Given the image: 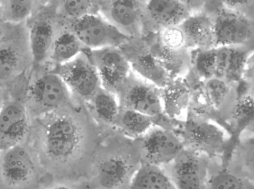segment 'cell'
I'll use <instances>...</instances> for the list:
<instances>
[{"label":"cell","instance_id":"obj_30","mask_svg":"<svg viewBox=\"0 0 254 189\" xmlns=\"http://www.w3.org/2000/svg\"><path fill=\"white\" fill-rule=\"evenodd\" d=\"M195 68L198 76L206 80L215 77V49L206 48L196 55Z\"/></svg>","mask_w":254,"mask_h":189},{"label":"cell","instance_id":"obj_18","mask_svg":"<svg viewBox=\"0 0 254 189\" xmlns=\"http://www.w3.org/2000/svg\"><path fill=\"white\" fill-rule=\"evenodd\" d=\"M84 104L100 129L114 128L121 109L116 94L101 87Z\"/></svg>","mask_w":254,"mask_h":189},{"label":"cell","instance_id":"obj_5","mask_svg":"<svg viewBox=\"0 0 254 189\" xmlns=\"http://www.w3.org/2000/svg\"><path fill=\"white\" fill-rule=\"evenodd\" d=\"M32 67L25 24L8 25L0 40V86L7 90L26 78Z\"/></svg>","mask_w":254,"mask_h":189},{"label":"cell","instance_id":"obj_17","mask_svg":"<svg viewBox=\"0 0 254 189\" xmlns=\"http://www.w3.org/2000/svg\"><path fill=\"white\" fill-rule=\"evenodd\" d=\"M202 189H254V180L229 163L210 158L206 178Z\"/></svg>","mask_w":254,"mask_h":189},{"label":"cell","instance_id":"obj_12","mask_svg":"<svg viewBox=\"0 0 254 189\" xmlns=\"http://www.w3.org/2000/svg\"><path fill=\"white\" fill-rule=\"evenodd\" d=\"M85 50L97 71L102 87L117 94L131 74L130 62L118 47Z\"/></svg>","mask_w":254,"mask_h":189},{"label":"cell","instance_id":"obj_27","mask_svg":"<svg viewBox=\"0 0 254 189\" xmlns=\"http://www.w3.org/2000/svg\"><path fill=\"white\" fill-rule=\"evenodd\" d=\"M204 92L207 98L216 112L219 125L226 112L234 99L230 98V88L225 80L213 77L206 80Z\"/></svg>","mask_w":254,"mask_h":189},{"label":"cell","instance_id":"obj_26","mask_svg":"<svg viewBox=\"0 0 254 189\" xmlns=\"http://www.w3.org/2000/svg\"><path fill=\"white\" fill-rule=\"evenodd\" d=\"M129 189L176 188L160 167L141 164L133 178Z\"/></svg>","mask_w":254,"mask_h":189},{"label":"cell","instance_id":"obj_8","mask_svg":"<svg viewBox=\"0 0 254 189\" xmlns=\"http://www.w3.org/2000/svg\"><path fill=\"white\" fill-rule=\"evenodd\" d=\"M70 30L88 50L119 47L129 38L99 12L72 21Z\"/></svg>","mask_w":254,"mask_h":189},{"label":"cell","instance_id":"obj_22","mask_svg":"<svg viewBox=\"0 0 254 189\" xmlns=\"http://www.w3.org/2000/svg\"><path fill=\"white\" fill-rule=\"evenodd\" d=\"M131 66L144 79L159 89L170 82L171 75L162 61L149 52L138 55Z\"/></svg>","mask_w":254,"mask_h":189},{"label":"cell","instance_id":"obj_16","mask_svg":"<svg viewBox=\"0 0 254 189\" xmlns=\"http://www.w3.org/2000/svg\"><path fill=\"white\" fill-rule=\"evenodd\" d=\"M99 12L128 38L138 35L140 10L138 1L116 0L100 1Z\"/></svg>","mask_w":254,"mask_h":189},{"label":"cell","instance_id":"obj_9","mask_svg":"<svg viewBox=\"0 0 254 189\" xmlns=\"http://www.w3.org/2000/svg\"><path fill=\"white\" fill-rule=\"evenodd\" d=\"M31 125L23 98L8 94L0 110V152L27 142Z\"/></svg>","mask_w":254,"mask_h":189},{"label":"cell","instance_id":"obj_10","mask_svg":"<svg viewBox=\"0 0 254 189\" xmlns=\"http://www.w3.org/2000/svg\"><path fill=\"white\" fill-rule=\"evenodd\" d=\"M209 158L184 148L171 161L160 167L176 189H202Z\"/></svg>","mask_w":254,"mask_h":189},{"label":"cell","instance_id":"obj_2","mask_svg":"<svg viewBox=\"0 0 254 189\" xmlns=\"http://www.w3.org/2000/svg\"><path fill=\"white\" fill-rule=\"evenodd\" d=\"M101 130L87 180L92 189H129L142 164L138 141L115 128Z\"/></svg>","mask_w":254,"mask_h":189},{"label":"cell","instance_id":"obj_7","mask_svg":"<svg viewBox=\"0 0 254 189\" xmlns=\"http://www.w3.org/2000/svg\"><path fill=\"white\" fill-rule=\"evenodd\" d=\"M54 71L73 98L80 102L85 103L102 87L97 71L85 49L71 61L56 66Z\"/></svg>","mask_w":254,"mask_h":189},{"label":"cell","instance_id":"obj_14","mask_svg":"<svg viewBox=\"0 0 254 189\" xmlns=\"http://www.w3.org/2000/svg\"><path fill=\"white\" fill-rule=\"evenodd\" d=\"M43 4L27 22L29 47L32 58V69L44 68L49 61L57 34L53 18L45 12Z\"/></svg>","mask_w":254,"mask_h":189},{"label":"cell","instance_id":"obj_37","mask_svg":"<svg viewBox=\"0 0 254 189\" xmlns=\"http://www.w3.org/2000/svg\"><path fill=\"white\" fill-rule=\"evenodd\" d=\"M7 27L8 25L3 21L0 11V40L4 35Z\"/></svg>","mask_w":254,"mask_h":189},{"label":"cell","instance_id":"obj_1","mask_svg":"<svg viewBox=\"0 0 254 189\" xmlns=\"http://www.w3.org/2000/svg\"><path fill=\"white\" fill-rule=\"evenodd\" d=\"M101 130L84 103H72L32 121L28 141L49 184L87 180Z\"/></svg>","mask_w":254,"mask_h":189},{"label":"cell","instance_id":"obj_25","mask_svg":"<svg viewBox=\"0 0 254 189\" xmlns=\"http://www.w3.org/2000/svg\"><path fill=\"white\" fill-rule=\"evenodd\" d=\"M153 125L152 118L132 110L121 108L114 128L127 137L136 139Z\"/></svg>","mask_w":254,"mask_h":189},{"label":"cell","instance_id":"obj_24","mask_svg":"<svg viewBox=\"0 0 254 189\" xmlns=\"http://www.w3.org/2000/svg\"><path fill=\"white\" fill-rule=\"evenodd\" d=\"M84 49L85 48L70 30L57 33L49 61L56 66L64 64L73 59Z\"/></svg>","mask_w":254,"mask_h":189},{"label":"cell","instance_id":"obj_21","mask_svg":"<svg viewBox=\"0 0 254 189\" xmlns=\"http://www.w3.org/2000/svg\"><path fill=\"white\" fill-rule=\"evenodd\" d=\"M186 39V47H207L214 44L213 22L208 16H189L181 25Z\"/></svg>","mask_w":254,"mask_h":189},{"label":"cell","instance_id":"obj_3","mask_svg":"<svg viewBox=\"0 0 254 189\" xmlns=\"http://www.w3.org/2000/svg\"><path fill=\"white\" fill-rule=\"evenodd\" d=\"M23 100L32 121L72 103L75 99L57 73L40 68L32 69Z\"/></svg>","mask_w":254,"mask_h":189},{"label":"cell","instance_id":"obj_34","mask_svg":"<svg viewBox=\"0 0 254 189\" xmlns=\"http://www.w3.org/2000/svg\"><path fill=\"white\" fill-rule=\"evenodd\" d=\"M232 47L223 46L215 48V77L225 79L228 68Z\"/></svg>","mask_w":254,"mask_h":189},{"label":"cell","instance_id":"obj_29","mask_svg":"<svg viewBox=\"0 0 254 189\" xmlns=\"http://www.w3.org/2000/svg\"><path fill=\"white\" fill-rule=\"evenodd\" d=\"M59 10L72 22L87 15L99 12V3L91 0H63L59 4Z\"/></svg>","mask_w":254,"mask_h":189},{"label":"cell","instance_id":"obj_31","mask_svg":"<svg viewBox=\"0 0 254 189\" xmlns=\"http://www.w3.org/2000/svg\"><path fill=\"white\" fill-rule=\"evenodd\" d=\"M247 56L246 50L232 47L229 64L224 79L226 82H236L241 78Z\"/></svg>","mask_w":254,"mask_h":189},{"label":"cell","instance_id":"obj_33","mask_svg":"<svg viewBox=\"0 0 254 189\" xmlns=\"http://www.w3.org/2000/svg\"><path fill=\"white\" fill-rule=\"evenodd\" d=\"M184 48L179 50L168 49L162 47L161 60L169 73L180 71L181 67L184 65L185 54Z\"/></svg>","mask_w":254,"mask_h":189},{"label":"cell","instance_id":"obj_19","mask_svg":"<svg viewBox=\"0 0 254 189\" xmlns=\"http://www.w3.org/2000/svg\"><path fill=\"white\" fill-rule=\"evenodd\" d=\"M163 113L178 120L186 118L191 100V91L185 83L176 80L170 82L160 89Z\"/></svg>","mask_w":254,"mask_h":189},{"label":"cell","instance_id":"obj_13","mask_svg":"<svg viewBox=\"0 0 254 189\" xmlns=\"http://www.w3.org/2000/svg\"><path fill=\"white\" fill-rule=\"evenodd\" d=\"M117 95L121 108L132 110L147 115L153 119V122L164 114L160 89L131 75Z\"/></svg>","mask_w":254,"mask_h":189},{"label":"cell","instance_id":"obj_6","mask_svg":"<svg viewBox=\"0 0 254 189\" xmlns=\"http://www.w3.org/2000/svg\"><path fill=\"white\" fill-rule=\"evenodd\" d=\"M218 124L188 112L177 132L184 148L209 158H221L228 137Z\"/></svg>","mask_w":254,"mask_h":189},{"label":"cell","instance_id":"obj_36","mask_svg":"<svg viewBox=\"0 0 254 189\" xmlns=\"http://www.w3.org/2000/svg\"><path fill=\"white\" fill-rule=\"evenodd\" d=\"M8 95L6 88L0 86V110Z\"/></svg>","mask_w":254,"mask_h":189},{"label":"cell","instance_id":"obj_11","mask_svg":"<svg viewBox=\"0 0 254 189\" xmlns=\"http://www.w3.org/2000/svg\"><path fill=\"white\" fill-rule=\"evenodd\" d=\"M136 139L142 164L161 167L171 161L184 148L177 133L155 125Z\"/></svg>","mask_w":254,"mask_h":189},{"label":"cell","instance_id":"obj_23","mask_svg":"<svg viewBox=\"0 0 254 189\" xmlns=\"http://www.w3.org/2000/svg\"><path fill=\"white\" fill-rule=\"evenodd\" d=\"M41 1L33 0H0V11L6 24H25L43 4Z\"/></svg>","mask_w":254,"mask_h":189},{"label":"cell","instance_id":"obj_32","mask_svg":"<svg viewBox=\"0 0 254 189\" xmlns=\"http://www.w3.org/2000/svg\"><path fill=\"white\" fill-rule=\"evenodd\" d=\"M163 47L170 49H182L186 47V39L180 26L164 28L161 35Z\"/></svg>","mask_w":254,"mask_h":189},{"label":"cell","instance_id":"obj_35","mask_svg":"<svg viewBox=\"0 0 254 189\" xmlns=\"http://www.w3.org/2000/svg\"><path fill=\"white\" fill-rule=\"evenodd\" d=\"M44 189H92L87 180L52 182Z\"/></svg>","mask_w":254,"mask_h":189},{"label":"cell","instance_id":"obj_20","mask_svg":"<svg viewBox=\"0 0 254 189\" xmlns=\"http://www.w3.org/2000/svg\"><path fill=\"white\" fill-rule=\"evenodd\" d=\"M145 7L150 17L164 28L179 26L190 15L183 1L151 0L147 1Z\"/></svg>","mask_w":254,"mask_h":189},{"label":"cell","instance_id":"obj_4","mask_svg":"<svg viewBox=\"0 0 254 189\" xmlns=\"http://www.w3.org/2000/svg\"><path fill=\"white\" fill-rule=\"evenodd\" d=\"M48 184L28 141L0 152V189H44Z\"/></svg>","mask_w":254,"mask_h":189},{"label":"cell","instance_id":"obj_28","mask_svg":"<svg viewBox=\"0 0 254 189\" xmlns=\"http://www.w3.org/2000/svg\"><path fill=\"white\" fill-rule=\"evenodd\" d=\"M254 133L243 135L228 161L247 177L254 180Z\"/></svg>","mask_w":254,"mask_h":189},{"label":"cell","instance_id":"obj_15","mask_svg":"<svg viewBox=\"0 0 254 189\" xmlns=\"http://www.w3.org/2000/svg\"><path fill=\"white\" fill-rule=\"evenodd\" d=\"M213 22L214 44L219 47L240 45L253 36V26L247 17L233 12H223Z\"/></svg>","mask_w":254,"mask_h":189}]
</instances>
